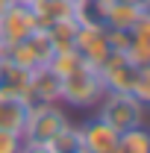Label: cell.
Wrapping results in <instances>:
<instances>
[{
    "label": "cell",
    "instance_id": "obj_6",
    "mask_svg": "<svg viewBox=\"0 0 150 153\" xmlns=\"http://www.w3.org/2000/svg\"><path fill=\"white\" fill-rule=\"evenodd\" d=\"M33 30H38V21H36V15H33V9H30V3L15 0V3L9 6V12L0 18V44H3V47L18 44V41H24Z\"/></svg>",
    "mask_w": 150,
    "mask_h": 153
},
{
    "label": "cell",
    "instance_id": "obj_7",
    "mask_svg": "<svg viewBox=\"0 0 150 153\" xmlns=\"http://www.w3.org/2000/svg\"><path fill=\"white\" fill-rule=\"evenodd\" d=\"M79 127V141H82V153H112L118 147V130H112L106 121H100L91 112V118H85Z\"/></svg>",
    "mask_w": 150,
    "mask_h": 153
},
{
    "label": "cell",
    "instance_id": "obj_12",
    "mask_svg": "<svg viewBox=\"0 0 150 153\" xmlns=\"http://www.w3.org/2000/svg\"><path fill=\"white\" fill-rule=\"evenodd\" d=\"M30 9L36 15L38 27H50L53 21H62V18L74 15V6L65 3V0H30Z\"/></svg>",
    "mask_w": 150,
    "mask_h": 153
},
{
    "label": "cell",
    "instance_id": "obj_4",
    "mask_svg": "<svg viewBox=\"0 0 150 153\" xmlns=\"http://www.w3.org/2000/svg\"><path fill=\"white\" fill-rule=\"evenodd\" d=\"M97 74L103 79V88L106 91H132L135 79L141 74V65H135L127 53H109L103 59V65L97 68Z\"/></svg>",
    "mask_w": 150,
    "mask_h": 153
},
{
    "label": "cell",
    "instance_id": "obj_21",
    "mask_svg": "<svg viewBox=\"0 0 150 153\" xmlns=\"http://www.w3.org/2000/svg\"><path fill=\"white\" fill-rule=\"evenodd\" d=\"M121 3H130V6H147V9H150V0H121Z\"/></svg>",
    "mask_w": 150,
    "mask_h": 153
},
{
    "label": "cell",
    "instance_id": "obj_3",
    "mask_svg": "<svg viewBox=\"0 0 150 153\" xmlns=\"http://www.w3.org/2000/svg\"><path fill=\"white\" fill-rule=\"evenodd\" d=\"M68 124H74L68 112L59 106V103H30V115H27V124H24V141H33V144H47L53 135H59Z\"/></svg>",
    "mask_w": 150,
    "mask_h": 153
},
{
    "label": "cell",
    "instance_id": "obj_17",
    "mask_svg": "<svg viewBox=\"0 0 150 153\" xmlns=\"http://www.w3.org/2000/svg\"><path fill=\"white\" fill-rule=\"evenodd\" d=\"M138 103H144L147 106L150 103V68H141V74H138V79H135V85H132V91H130Z\"/></svg>",
    "mask_w": 150,
    "mask_h": 153
},
{
    "label": "cell",
    "instance_id": "obj_5",
    "mask_svg": "<svg viewBox=\"0 0 150 153\" xmlns=\"http://www.w3.org/2000/svg\"><path fill=\"white\" fill-rule=\"evenodd\" d=\"M74 50L85 59V65L100 68L103 59L112 53L106 27H100V24H79L76 27V36H74Z\"/></svg>",
    "mask_w": 150,
    "mask_h": 153
},
{
    "label": "cell",
    "instance_id": "obj_16",
    "mask_svg": "<svg viewBox=\"0 0 150 153\" xmlns=\"http://www.w3.org/2000/svg\"><path fill=\"white\" fill-rule=\"evenodd\" d=\"M82 65H85V59L79 56L74 47H71V50H56L53 59L47 62V68H50L59 79H62V76H68V74H74V71H79Z\"/></svg>",
    "mask_w": 150,
    "mask_h": 153
},
{
    "label": "cell",
    "instance_id": "obj_14",
    "mask_svg": "<svg viewBox=\"0 0 150 153\" xmlns=\"http://www.w3.org/2000/svg\"><path fill=\"white\" fill-rule=\"evenodd\" d=\"M118 150L121 153H150V133L144 124L130 127L118 135Z\"/></svg>",
    "mask_w": 150,
    "mask_h": 153
},
{
    "label": "cell",
    "instance_id": "obj_23",
    "mask_svg": "<svg viewBox=\"0 0 150 153\" xmlns=\"http://www.w3.org/2000/svg\"><path fill=\"white\" fill-rule=\"evenodd\" d=\"M0 74H3V59H0Z\"/></svg>",
    "mask_w": 150,
    "mask_h": 153
},
{
    "label": "cell",
    "instance_id": "obj_2",
    "mask_svg": "<svg viewBox=\"0 0 150 153\" xmlns=\"http://www.w3.org/2000/svg\"><path fill=\"white\" fill-rule=\"evenodd\" d=\"M103 79L97 74V68L82 65L79 71L62 76V88H59V103H68L74 109H94L103 97Z\"/></svg>",
    "mask_w": 150,
    "mask_h": 153
},
{
    "label": "cell",
    "instance_id": "obj_8",
    "mask_svg": "<svg viewBox=\"0 0 150 153\" xmlns=\"http://www.w3.org/2000/svg\"><path fill=\"white\" fill-rule=\"evenodd\" d=\"M59 88L62 79L47 65L30 71V103H59Z\"/></svg>",
    "mask_w": 150,
    "mask_h": 153
},
{
    "label": "cell",
    "instance_id": "obj_13",
    "mask_svg": "<svg viewBox=\"0 0 150 153\" xmlns=\"http://www.w3.org/2000/svg\"><path fill=\"white\" fill-rule=\"evenodd\" d=\"M76 27H79V21L71 15V18L53 21L50 27H41V30H44V33H47V38L53 41V50H71V47H74Z\"/></svg>",
    "mask_w": 150,
    "mask_h": 153
},
{
    "label": "cell",
    "instance_id": "obj_18",
    "mask_svg": "<svg viewBox=\"0 0 150 153\" xmlns=\"http://www.w3.org/2000/svg\"><path fill=\"white\" fill-rule=\"evenodd\" d=\"M24 150V135L0 130V153H21Z\"/></svg>",
    "mask_w": 150,
    "mask_h": 153
},
{
    "label": "cell",
    "instance_id": "obj_15",
    "mask_svg": "<svg viewBox=\"0 0 150 153\" xmlns=\"http://www.w3.org/2000/svg\"><path fill=\"white\" fill-rule=\"evenodd\" d=\"M47 150L50 153H82V141H79V127L68 124L59 135H53L47 141Z\"/></svg>",
    "mask_w": 150,
    "mask_h": 153
},
{
    "label": "cell",
    "instance_id": "obj_20",
    "mask_svg": "<svg viewBox=\"0 0 150 153\" xmlns=\"http://www.w3.org/2000/svg\"><path fill=\"white\" fill-rule=\"evenodd\" d=\"M12 3H15V0H0V18L9 12V6H12Z\"/></svg>",
    "mask_w": 150,
    "mask_h": 153
},
{
    "label": "cell",
    "instance_id": "obj_22",
    "mask_svg": "<svg viewBox=\"0 0 150 153\" xmlns=\"http://www.w3.org/2000/svg\"><path fill=\"white\" fill-rule=\"evenodd\" d=\"M65 3H71V6H76V3H79V0H65Z\"/></svg>",
    "mask_w": 150,
    "mask_h": 153
},
{
    "label": "cell",
    "instance_id": "obj_1",
    "mask_svg": "<svg viewBox=\"0 0 150 153\" xmlns=\"http://www.w3.org/2000/svg\"><path fill=\"white\" fill-rule=\"evenodd\" d=\"M144 103H138L130 91H103L100 103L94 106V115L100 121H106L112 130L124 133L130 127H138L144 124Z\"/></svg>",
    "mask_w": 150,
    "mask_h": 153
},
{
    "label": "cell",
    "instance_id": "obj_10",
    "mask_svg": "<svg viewBox=\"0 0 150 153\" xmlns=\"http://www.w3.org/2000/svg\"><path fill=\"white\" fill-rule=\"evenodd\" d=\"M144 15H147V6H130V3L112 0L109 9H106L103 27H106V30H132Z\"/></svg>",
    "mask_w": 150,
    "mask_h": 153
},
{
    "label": "cell",
    "instance_id": "obj_19",
    "mask_svg": "<svg viewBox=\"0 0 150 153\" xmlns=\"http://www.w3.org/2000/svg\"><path fill=\"white\" fill-rule=\"evenodd\" d=\"M21 153H50L47 144H33V141H24V150Z\"/></svg>",
    "mask_w": 150,
    "mask_h": 153
},
{
    "label": "cell",
    "instance_id": "obj_9",
    "mask_svg": "<svg viewBox=\"0 0 150 153\" xmlns=\"http://www.w3.org/2000/svg\"><path fill=\"white\" fill-rule=\"evenodd\" d=\"M27 115H30V100L15 97V94H3V91H0V130L24 133Z\"/></svg>",
    "mask_w": 150,
    "mask_h": 153
},
{
    "label": "cell",
    "instance_id": "obj_11",
    "mask_svg": "<svg viewBox=\"0 0 150 153\" xmlns=\"http://www.w3.org/2000/svg\"><path fill=\"white\" fill-rule=\"evenodd\" d=\"M0 91L3 94H15L30 100V71L12 65V62H3V74H0Z\"/></svg>",
    "mask_w": 150,
    "mask_h": 153
}]
</instances>
